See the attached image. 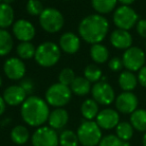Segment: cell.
<instances>
[{"label": "cell", "instance_id": "cell-1", "mask_svg": "<svg viewBox=\"0 0 146 146\" xmlns=\"http://www.w3.org/2000/svg\"><path fill=\"white\" fill-rule=\"evenodd\" d=\"M109 30L108 20L101 14H91L81 20L78 31L84 41L90 44L100 43Z\"/></svg>", "mask_w": 146, "mask_h": 146}, {"label": "cell", "instance_id": "cell-2", "mask_svg": "<svg viewBox=\"0 0 146 146\" xmlns=\"http://www.w3.org/2000/svg\"><path fill=\"white\" fill-rule=\"evenodd\" d=\"M48 103L37 96H29L21 104V117L26 124L32 127H40L48 120Z\"/></svg>", "mask_w": 146, "mask_h": 146}, {"label": "cell", "instance_id": "cell-3", "mask_svg": "<svg viewBox=\"0 0 146 146\" xmlns=\"http://www.w3.org/2000/svg\"><path fill=\"white\" fill-rule=\"evenodd\" d=\"M76 134L82 146H96L102 138L101 128L92 120H85L82 122Z\"/></svg>", "mask_w": 146, "mask_h": 146}, {"label": "cell", "instance_id": "cell-4", "mask_svg": "<svg viewBox=\"0 0 146 146\" xmlns=\"http://www.w3.org/2000/svg\"><path fill=\"white\" fill-rule=\"evenodd\" d=\"M61 49L53 42H43L36 48L35 61L42 67H51L59 61Z\"/></svg>", "mask_w": 146, "mask_h": 146}, {"label": "cell", "instance_id": "cell-5", "mask_svg": "<svg viewBox=\"0 0 146 146\" xmlns=\"http://www.w3.org/2000/svg\"><path fill=\"white\" fill-rule=\"evenodd\" d=\"M71 91L70 87L66 85H63L61 83L52 84L47 89L45 93V99L49 105L53 107L61 108L71 100Z\"/></svg>", "mask_w": 146, "mask_h": 146}, {"label": "cell", "instance_id": "cell-6", "mask_svg": "<svg viewBox=\"0 0 146 146\" xmlns=\"http://www.w3.org/2000/svg\"><path fill=\"white\" fill-rule=\"evenodd\" d=\"M39 23L46 32L56 33L62 29L64 25V17L57 9L45 8L39 15Z\"/></svg>", "mask_w": 146, "mask_h": 146}, {"label": "cell", "instance_id": "cell-7", "mask_svg": "<svg viewBox=\"0 0 146 146\" xmlns=\"http://www.w3.org/2000/svg\"><path fill=\"white\" fill-rule=\"evenodd\" d=\"M113 22L118 29L129 30L138 22V15L133 8L121 5L114 12Z\"/></svg>", "mask_w": 146, "mask_h": 146}, {"label": "cell", "instance_id": "cell-8", "mask_svg": "<svg viewBox=\"0 0 146 146\" xmlns=\"http://www.w3.org/2000/svg\"><path fill=\"white\" fill-rule=\"evenodd\" d=\"M122 62L128 71H139L145 63V53L139 47L131 46L123 53Z\"/></svg>", "mask_w": 146, "mask_h": 146}, {"label": "cell", "instance_id": "cell-9", "mask_svg": "<svg viewBox=\"0 0 146 146\" xmlns=\"http://www.w3.org/2000/svg\"><path fill=\"white\" fill-rule=\"evenodd\" d=\"M31 142L33 146H58L59 136L50 126H40L32 134Z\"/></svg>", "mask_w": 146, "mask_h": 146}, {"label": "cell", "instance_id": "cell-10", "mask_svg": "<svg viewBox=\"0 0 146 146\" xmlns=\"http://www.w3.org/2000/svg\"><path fill=\"white\" fill-rule=\"evenodd\" d=\"M93 99L101 105H110L115 99V92L112 86L105 81H98L91 88Z\"/></svg>", "mask_w": 146, "mask_h": 146}, {"label": "cell", "instance_id": "cell-11", "mask_svg": "<svg viewBox=\"0 0 146 146\" xmlns=\"http://www.w3.org/2000/svg\"><path fill=\"white\" fill-rule=\"evenodd\" d=\"M115 106L121 113L131 114L137 109L138 98L131 91H124L116 97Z\"/></svg>", "mask_w": 146, "mask_h": 146}, {"label": "cell", "instance_id": "cell-12", "mask_svg": "<svg viewBox=\"0 0 146 146\" xmlns=\"http://www.w3.org/2000/svg\"><path fill=\"white\" fill-rule=\"evenodd\" d=\"M3 70H4L5 75L9 79L19 80L24 77L25 72H26V67L20 58L11 57L5 61Z\"/></svg>", "mask_w": 146, "mask_h": 146}, {"label": "cell", "instance_id": "cell-13", "mask_svg": "<svg viewBox=\"0 0 146 146\" xmlns=\"http://www.w3.org/2000/svg\"><path fill=\"white\" fill-rule=\"evenodd\" d=\"M12 31L16 39L21 42H28L35 36V27L25 19H19L13 23Z\"/></svg>", "mask_w": 146, "mask_h": 146}, {"label": "cell", "instance_id": "cell-14", "mask_svg": "<svg viewBox=\"0 0 146 146\" xmlns=\"http://www.w3.org/2000/svg\"><path fill=\"white\" fill-rule=\"evenodd\" d=\"M119 113L116 110L111 108H106L101 111L96 116V123L98 124L101 129L110 130L115 128L119 123Z\"/></svg>", "mask_w": 146, "mask_h": 146}, {"label": "cell", "instance_id": "cell-15", "mask_svg": "<svg viewBox=\"0 0 146 146\" xmlns=\"http://www.w3.org/2000/svg\"><path fill=\"white\" fill-rule=\"evenodd\" d=\"M26 92L20 85H11L3 92V99L5 103L10 106H17L26 100Z\"/></svg>", "mask_w": 146, "mask_h": 146}, {"label": "cell", "instance_id": "cell-16", "mask_svg": "<svg viewBox=\"0 0 146 146\" xmlns=\"http://www.w3.org/2000/svg\"><path fill=\"white\" fill-rule=\"evenodd\" d=\"M132 36L128 30L116 29L110 35V43L117 49H128L132 45Z\"/></svg>", "mask_w": 146, "mask_h": 146}, {"label": "cell", "instance_id": "cell-17", "mask_svg": "<svg viewBox=\"0 0 146 146\" xmlns=\"http://www.w3.org/2000/svg\"><path fill=\"white\" fill-rule=\"evenodd\" d=\"M59 47L61 50L68 54H74L80 48V39L72 32H66L61 35L59 40Z\"/></svg>", "mask_w": 146, "mask_h": 146}, {"label": "cell", "instance_id": "cell-18", "mask_svg": "<svg viewBox=\"0 0 146 146\" xmlns=\"http://www.w3.org/2000/svg\"><path fill=\"white\" fill-rule=\"evenodd\" d=\"M69 119L68 112L63 108H56L50 112L48 117V123L51 128L54 130L61 129L67 124Z\"/></svg>", "mask_w": 146, "mask_h": 146}, {"label": "cell", "instance_id": "cell-19", "mask_svg": "<svg viewBox=\"0 0 146 146\" xmlns=\"http://www.w3.org/2000/svg\"><path fill=\"white\" fill-rule=\"evenodd\" d=\"M138 79L134 73L131 71H123L120 73L119 78H118V83L122 90L124 91H132L135 89L136 85H137Z\"/></svg>", "mask_w": 146, "mask_h": 146}, {"label": "cell", "instance_id": "cell-20", "mask_svg": "<svg viewBox=\"0 0 146 146\" xmlns=\"http://www.w3.org/2000/svg\"><path fill=\"white\" fill-rule=\"evenodd\" d=\"M14 23V11L9 4L0 3V28L5 29Z\"/></svg>", "mask_w": 146, "mask_h": 146}, {"label": "cell", "instance_id": "cell-21", "mask_svg": "<svg viewBox=\"0 0 146 146\" xmlns=\"http://www.w3.org/2000/svg\"><path fill=\"white\" fill-rule=\"evenodd\" d=\"M130 123L135 130L146 132V110L136 109L130 116Z\"/></svg>", "mask_w": 146, "mask_h": 146}, {"label": "cell", "instance_id": "cell-22", "mask_svg": "<svg viewBox=\"0 0 146 146\" xmlns=\"http://www.w3.org/2000/svg\"><path fill=\"white\" fill-rule=\"evenodd\" d=\"M91 84L85 77H75L70 85L71 91L78 96H84L91 90Z\"/></svg>", "mask_w": 146, "mask_h": 146}, {"label": "cell", "instance_id": "cell-23", "mask_svg": "<svg viewBox=\"0 0 146 146\" xmlns=\"http://www.w3.org/2000/svg\"><path fill=\"white\" fill-rule=\"evenodd\" d=\"M10 137L12 142H14L17 145H23L30 138L29 130L23 125H17L12 128L10 133Z\"/></svg>", "mask_w": 146, "mask_h": 146}, {"label": "cell", "instance_id": "cell-24", "mask_svg": "<svg viewBox=\"0 0 146 146\" xmlns=\"http://www.w3.org/2000/svg\"><path fill=\"white\" fill-rule=\"evenodd\" d=\"M81 114L86 120H92L96 118L97 114L99 113V108H98V103L95 100L86 99L81 105Z\"/></svg>", "mask_w": 146, "mask_h": 146}, {"label": "cell", "instance_id": "cell-25", "mask_svg": "<svg viewBox=\"0 0 146 146\" xmlns=\"http://www.w3.org/2000/svg\"><path fill=\"white\" fill-rule=\"evenodd\" d=\"M90 55H91V58L94 62L101 64V63H104L108 60L109 51L106 46L97 43V44L92 45L91 49H90Z\"/></svg>", "mask_w": 146, "mask_h": 146}, {"label": "cell", "instance_id": "cell-26", "mask_svg": "<svg viewBox=\"0 0 146 146\" xmlns=\"http://www.w3.org/2000/svg\"><path fill=\"white\" fill-rule=\"evenodd\" d=\"M91 4L98 14H107L116 7L117 0H91Z\"/></svg>", "mask_w": 146, "mask_h": 146}, {"label": "cell", "instance_id": "cell-27", "mask_svg": "<svg viewBox=\"0 0 146 146\" xmlns=\"http://www.w3.org/2000/svg\"><path fill=\"white\" fill-rule=\"evenodd\" d=\"M13 47V38L5 29L0 28V56L9 54Z\"/></svg>", "mask_w": 146, "mask_h": 146}, {"label": "cell", "instance_id": "cell-28", "mask_svg": "<svg viewBox=\"0 0 146 146\" xmlns=\"http://www.w3.org/2000/svg\"><path fill=\"white\" fill-rule=\"evenodd\" d=\"M116 135L122 141H129L131 137L133 136L134 128L129 122H119L116 126Z\"/></svg>", "mask_w": 146, "mask_h": 146}, {"label": "cell", "instance_id": "cell-29", "mask_svg": "<svg viewBox=\"0 0 146 146\" xmlns=\"http://www.w3.org/2000/svg\"><path fill=\"white\" fill-rule=\"evenodd\" d=\"M59 145L60 146H78L79 140H78L77 134L72 130H64L59 135Z\"/></svg>", "mask_w": 146, "mask_h": 146}, {"label": "cell", "instance_id": "cell-30", "mask_svg": "<svg viewBox=\"0 0 146 146\" xmlns=\"http://www.w3.org/2000/svg\"><path fill=\"white\" fill-rule=\"evenodd\" d=\"M35 51L36 48L30 41L21 42L16 48V52L20 59H31L35 56Z\"/></svg>", "mask_w": 146, "mask_h": 146}, {"label": "cell", "instance_id": "cell-31", "mask_svg": "<svg viewBox=\"0 0 146 146\" xmlns=\"http://www.w3.org/2000/svg\"><path fill=\"white\" fill-rule=\"evenodd\" d=\"M84 77L91 83H96L102 78V71L97 65L89 64L84 69Z\"/></svg>", "mask_w": 146, "mask_h": 146}, {"label": "cell", "instance_id": "cell-32", "mask_svg": "<svg viewBox=\"0 0 146 146\" xmlns=\"http://www.w3.org/2000/svg\"><path fill=\"white\" fill-rule=\"evenodd\" d=\"M75 77L76 76L72 69L64 68L59 73V76H58L59 83L63 84V85H66V86H70L71 83L73 82V80L75 79Z\"/></svg>", "mask_w": 146, "mask_h": 146}, {"label": "cell", "instance_id": "cell-33", "mask_svg": "<svg viewBox=\"0 0 146 146\" xmlns=\"http://www.w3.org/2000/svg\"><path fill=\"white\" fill-rule=\"evenodd\" d=\"M26 10L32 16H39L43 12L44 8L39 0H28L26 4Z\"/></svg>", "mask_w": 146, "mask_h": 146}, {"label": "cell", "instance_id": "cell-34", "mask_svg": "<svg viewBox=\"0 0 146 146\" xmlns=\"http://www.w3.org/2000/svg\"><path fill=\"white\" fill-rule=\"evenodd\" d=\"M122 140L117 137V135L109 134L101 138L98 146H122Z\"/></svg>", "mask_w": 146, "mask_h": 146}, {"label": "cell", "instance_id": "cell-35", "mask_svg": "<svg viewBox=\"0 0 146 146\" xmlns=\"http://www.w3.org/2000/svg\"><path fill=\"white\" fill-rule=\"evenodd\" d=\"M108 66L111 69L113 72H117L120 71L123 67V62H122V59H120L119 57H113L109 60L108 62Z\"/></svg>", "mask_w": 146, "mask_h": 146}, {"label": "cell", "instance_id": "cell-36", "mask_svg": "<svg viewBox=\"0 0 146 146\" xmlns=\"http://www.w3.org/2000/svg\"><path fill=\"white\" fill-rule=\"evenodd\" d=\"M20 86L23 88V90L26 92L27 95H30V94H32L33 91H34V83H33V81L30 78H25V79H23L20 83Z\"/></svg>", "mask_w": 146, "mask_h": 146}, {"label": "cell", "instance_id": "cell-37", "mask_svg": "<svg viewBox=\"0 0 146 146\" xmlns=\"http://www.w3.org/2000/svg\"><path fill=\"white\" fill-rule=\"evenodd\" d=\"M136 31L143 38H146V19H141L136 23Z\"/></svg>", "mask_w": 146, "mask_h": 146}, {"label": "cell", "instance_id": "cell-38", "mask_svg": "<svg viewBox=\"0 0 146 146\" xmlns=\"http://www.w3.org/2000/svg\"><path fill=\"white\" fill-rule=\"evenodd\" d=\"M138 82L141 86L146 88V66H143L139 71H138L137 76Z\"/></svg>", "mask_w": 146, "mask_h": 146}, {"label": "cell", "instance_id": "cell-39", "mask_svg": "<svg viewBox=\"0 0 146 146\" xmlns=\"http://www.w3.org/2000/svg\"><path fill=\"white\" fill-rule=\"evenodd\" d=\"M5 109H6V103H5L3 97L0 96V115H2L4 113Z\"/></svg>", "mask_w": 146, "mask_h": 146}, {"label": "cell", "instance_id": "cell-40", "mask_svg": "<svg viewBox=\"0 0 146 146\" xmlns=\"http://www.w3.org/2000/svg\"><path fill=\"white\" fill-rule=\"evenodd\" d=\"M118 2H120L122 5H125V6H129L132 3L135 1V0H117Z\"/></svg>", "mask_w": 146, "mask_h": 146}, {"label": "cell", "instance_id": "cell-41", "mask_svg": "<svg viewBox=\"0 0 146 146\" xmlns=\"http://www.w3.org/2000/svg\"><path fill=\"white\" fill-rule=\"evenodd\" d=\"M142 144H143V146H146V132L144 133V135H143V139H142Z\"/></svg>", "mask_w": 146, "mask_h": 146}, {"label": "cell", "instance_id": "cell-42", "mask_svg": "<svg viewBox=\"0 0 146 146\" xmlns=\"http://www.w3.org/2000/svg\"><path fill=\"white\" fill-rule=\"evenodd\" d=\"M13 1H14V0H2L3 3H6V4H9V5H10Z\"/></svg>", "mask_w": 146, "mask_h": 146}, {"label": "cell", "instance_id": "cell-43", "mask_svg": "<svg viewBox=\"0 0 146 146\" xmlns=\"http://www.w3.org/2000/svg\"><path fill=\"white\" fill-rule=\"evenodd\" d=\"M122 146H130V143L128 141H123L122 142Z\"/></svg>", "mask_w": 146, "mask_h": 146}, {"label": "cell", "instance_id": "cell-44", "mask_svg": "<svg viewBox=\"0 0 146 146\" xmlns=\"http://www.w3.org/2000/svg\"><path fill=\"white\" fill-rule=\"evenodd\" d=\"M1 83H2V80H1V77H0V86H1Z\"/></svg>", "mask_w": 146, "mask_h": 146}, {"label": "cell", "instance_id": "cell-45", "mask_svg": "<svg viewBox=\"0 0 146 146\" xmlns=\"http://www.w3.org/2000/svg\"><path fill=\"white\" fill-rule=\"evenodd\" d=\"M1 1H2V0H0V3H1Z\"/></svg>", "mask_w": 146, "mask_h": 146}, {"label": "cell", "instance_id": "cell-46", "mask_svg": "<svg viewBox=\"0 0 146 146\" xmlns=\"http://www.w3.org/2000/svg\"><path fill=\"white\" fill-rule=\"evenodd\" d=\"M65 1H69V0H65Z\"/></svg>", "mask_w": 146, "mask_h": 146}, {"label": "cell", "instance_id": "cell-47", "mask_svg": "<svg viewBox=\"0 0 146 146\" xmlns=\"http://www.w3.org/2000/svg\"><path fill=\"white\" fill-rule=\"evenodd\" d=\"M145 47H146V42H145Z\"/></svg>", "mask_w": 146, "mask_h": 146}]
</instances>
